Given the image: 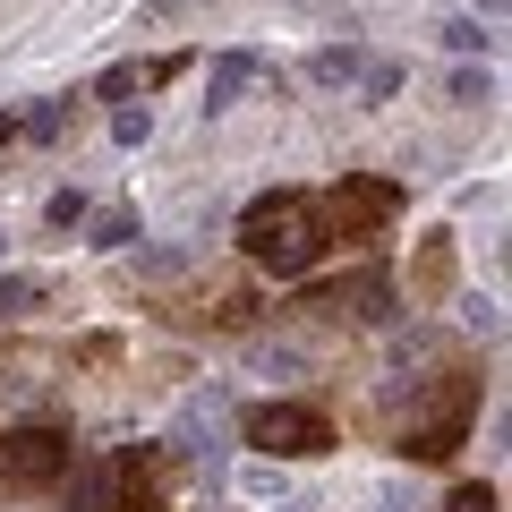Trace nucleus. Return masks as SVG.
<instances>
[{
  "mask_svg": "<svg viewBox=\"0 0 512 512\" xmlns=\"http://www.w3.org/2000/svg\"><path fill=\"white\" fill-rule=\"evenodd\" d=\"M478 393H487L478 350L453 342L444 325H419V333H402V342H393V359L376 367L359 427H367L393 461L444 470V461L470 444V427H478Z\"/></svg>",
  "mask_w": 512,
  "mask_h": 512,
  "instance_id": "f257e3e1",
  "label": "nucleus"
},
{
  "mask_svg": "<svg viewBox=\"0 0 512 512\" xmlns=\"http://www.w3.org/2000/svg\"><path fill=\"white\" fill-rule=\"evenodd\" d=\"M231 239H239V265H248V274H274V282H308L333 256L325 197H316V188H265V197H248Z\"/></svg>",
  "mask_w": 512,
  "mask_h": 512,
  "instance_id": "f03ea898",
  "label": "nucleus"
},
{
  "mask_svg": "<svg viewBox=\"0 0 512 512\" xmlns=\"http://www.w3.org/2000/svg\"><path fill=\"white\" fill-rule=\"evenodd\" d=\"M146 316H154V325H171V333L239 342V333H256V325H265V291H256V274H248V265H231V274H205V265H197V282H188V291L146 299Z\"/></svg>",
  "mask_w": 512,
  "mask_h": 512,
  "instance_id": "7ed1b4c3",
  "label": "nucleus"
},
{
  "mask_svg": "<svg viewBox=\"0 0 512 512\" xmlns=\"http://www.w3.org/2000/svg\"><path fill=\"white\" fill-rule=\"evenodd\" d=\"M325 197V231H333V256H376L384 231L410 214V188L384 180V171H342L333 188H316Z\"/></svg>",
  "mask_w": 512,
  "mask_h": 512,
  "instance_id": "20e7f679",
  "label": "nucleus"
},
{
  "mask_svg": "<svg viewBox=\"0 0 512 512\" xmlns=\"http://www.w3.org/2000/svg\"><path fill=\"white\" fill-rule=\"evenodd\" d=\"M239 444H248L256 461H325L333 444H342V427H333V410H325V402L265 393V402L239 410Z\"/></svg>",
  "mask_w": 512,
  "mask_h": 512,
  "instance_id": "39448f33",
  "label": "nucleus"
},
{
  "mask_svg": "<svg viewBox=\"0 0 512 512\" xmlns=\"http://www.w3.org/2000/svg\"><path fill=\"white\" fill-rule=\"evenodd\" d=\"M69 470H77V436H69V419L0 427V504H35V495H52Z\"/></svg>",
  "mask_w": 512,
  "mask_h": 512,
  "instance_id": "423d86ee",
  "label": "nucleus"
},
{
  "mask_svg": "<svg viewBox=\"0 0 512 512\" xmlns=\"http://www.w3.org/2000/svg\"><path fill=\"white\" fill-rule=\"evenodd\" d=\"M103 478H111V512H180L188 453H171V444H120V453H103Z\"/></svg>",
  "mask_w": 512,
  "mask_h": 512,
  "instance_id": "0eeeda50",
  "label": "nucleus"
},
{
  "mask_svg": "<svg viewBox=\"0 0 512 512\" xmlns=\"http://www.w3.org/2000/svg\"><path fill=\"white\" fill-rule=\"evenodd\" d=\"M393 282H402V308H444V299H453V282H461V248H453V231H419V239H410V265H402V274H393Z\"/></svg>",
  "mask_w": 512,
  "mask_h": 512,
  "instance_id": "6e6552de",
  "label": "nucleus"
},
{
  "mask_svg": "<svg viewBox=\"0 0 512 512\" xmlns=\"http://www.w3.org/2000/svg\"><path fill=\"white\" fill-rule=\"evenodd\" d=\"M197 52H154V60H111L103 77H94V94L103 103H128V94H154V86H171V77L188 69Z\"/></svg>",
  "mask_w": 512,
  "mask_h": 512,
  "instance_id": "1a4fd4ad",
  "label": "nucleus"
},
{
  "mask_svg": "<svg viewBox=\"0 0 512 512\" xmlns=\"http://www.w3.org/2000/svg\"><path fill=\"white\" fill-rule=\"evenodd\" d=\"M52 367H69V359H60L52 342H26V333H0V402H9V393H35V384L52 376Z\"/></svg>",
  "mask_w": 512,
  "mask_h": 512,
  "instance_id": "9d476101",
  "label": "nucleus"
},
{
  "mask_svg": "<svg viewBox=\"0 0 512 512\" xmlns=\"http://www.w3.org/2000/svg\"><path fill=\"white\" fill-rule=\"evenodd\" d=\"M77 111H86V94H43L35 111H18V146H60L77 128Z\"/></svg>",
  "mask_w": 512,
  "mask_h": 512,
  "instance_id": "9b49d317",
  "label": "nucleus"
},
{
  "mask_svg": "<svg viewBox=\"0 0 512 512\" xmlns=\"http://www.w3.org/2000/svg\"><path fill=\"white\" fill-rule=\"evenodd\" d=\"M77 231H86L94 256H120V248H137V239H146V214H137V205H94Z\"/></svg>",
  "mask_w": 512,
  "mask_h": 512,
  "instance_id": "f8f14e48",
  "label": "nucleus"
},
{
  "mask_svg": "<svg viewBox=\"0 0 512 512\" xmlns=\"http://www.w3.org/2000/svg\"><path fill=\"white\" fill-rule=\"evenodd\" d=\"M35 308H52V282L43 274H0V333H18Z\"/></svg>",
  "mask_w": 512,
  "mask_h": 512,
  "instance_id": "ddd939ff",
  "label": "nucleus"
},
{
  "mask_svg": "<svg viewBox=\"0 0 512 512\" xmlns=\"http://www.w3.org/2000/svg\"><path fill=\"white\" fill-rule=\"evenodd\" d=\"M248 77H265V60H256V52H222V60H214V86H205V120H214V111H231Z\"/></svg>",
  "mask_w": 512,
  "mask_h": 512,
  "instance_id": "4468645a",
  "label": "nucleus"
},
{
  "mask_svg": "<svg viewBox=\"0 0 512 512\" xmlns=\"http://www.w3.org/2000/svg\"><path fill=\"white\" fill-rule=\"evenodd\" d=\"M359 69H367L359 43H316L308 52V86H359Z\"/></svg>",
  "mask_w": 512,
  "mask_h": 512,
  "instance_id": "2eb2a0df",
  "label": "nucleus"
},
{
  "mask_svg": "<svg viewBox=\"0 0 512 512\" xmlns=\"http://www.w3.org/2000/svg\"><path fill=\"white\" fill-rule=\"evenodd\" d=\"M86 214H94V197H86V188H52V197H43V231H60V239H69Z\"/></svg>",
  "mask_w": 512,
  "mask_h": 512,
  "instance_id": "dca6fc26",
  "label": "nucleus"
},
{
  "mask_svg": "<svg viewBox=\"0 0 512 512\" xmlns=\"http://www.w3.org/2000/svg\"><path fill=\"white\" fill-rule=\"evenodd\" d=\"M436 43H444V52H461V60H470V52L487 60V52H495V26H478V18H444Z\"/></svg>",
  "mask_w": 512,
  "mask_h": 512,
  "instance_id": "f3484780",
  "label": "nucleus"
},
{
  "mask_svg": "<svg viewBox=\"0 0 512 512\" xmlns=\"http://www.w3.org/2000/svg\"><path fill=\"white\" fill-rule=\"evenodd\" d=\"M436 512H504V487H495V478H453V495H444Z\"/></svg>",
  "mask_w": 512,
  "mask_h": 512,
  "instance_id": "a211bd4d",
  "label": "nucleus"
},
{
  "mask_svg": "<svg viewBox=\"0 0 512 512\" xmlns=\"http://www.w3.org/2000/svg\"><path fill=\"white\" fill-rule=\"evenodd\" d=\"M137 274L146 282H180V274H197V248H137Z\"/></svg>",
  "mask_w": 512,
  "mask_h": 512,
  "instance_id": "6ab92c4d",
  "label": "nucleus"
},
{
  "mask_svg": "<svg viewBox=\"0 0 512 512\" xmlns=\"http://www.w3.org/2000/svg\"><path fill=\"white\" fill-rule=\"evenodd\" d=\"M111 137H120V146H146V137H154V111L146 103H120V111H111Z\"/></svg>",
  "mask_w": 512,
  "mask_h": 512,
  "instance_id": "aec40b11",
  "label": "nucleus"
},
{
  "mask_svg": "<svg viewBox=\"0 0 512 512\" xmlns=\"http://www.w3.org/2000/svg\"><path fill=\"white\" fill-rule=\"evenodd\" d=\"M359 94H367V103H393V94H402V69H393V60H367V69H359Z\"/></svg>",
  "mask_w": 512,
  "mask_h": 512,
  "instance_id": "412c9836",
  "label": "nucleus"
},
{
  "mask_svg": "<svg viewBox=\"0 0 512 512\" xmlns=\"http://www.w3.org/2000/svg\"><path fill=\"white\" fill-rule=\"evenodd\" d=\"M453 103H461V111L495 103V77H487V69H453Z\"/></svg>",
  "mask_w": 512,
  "mask_h": 512,
  "instance_id": "4be33fe9",
  "label": "nucleus"
},
{
  "mask_svg": "<svg viewBox=\"0 0 512 512\" xmlns=\"http://www.w3.org/2000/svg\"><path fill=\"white\" fill-rule=\"evenodd\" d=\"M18 146V111H0V154Z\"/></svg>",
  "mask_w": 512,
  "mask_h": 512,
  "instance_id": "5701e85b",
  "label": "nucleus"
},
{
  "mask_svg": "<svg viewBox=\"0 0 512 512\" xmlns=\"http://www.w3.org/2000/svg\"><path fill=\"white\" fill-rule=\"evenodd\" d=\"M478 9H487V18H495V9H504V0H478Z\"/></svg>",
  "mask_w": 512,
  "mask_h": 512,
  "instance_id": "b1692460",
  "label": "nucleus"
},
{
  "mask_svg": "<svg viewBox=\"0 0 512 512\" xmlns=\"http://www.w3.org/2000/svg\"><path fill=\"white\" fill-rule=\"evenodd\" d=\"M0 248H9V239H0Z\"/></svg>",
  "mask_w": 512,
  "mask_h": 512,
  "instance_id": "393cba45",
  "label": "nucleus"
}]
</instances>
